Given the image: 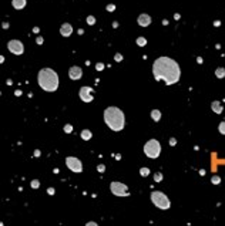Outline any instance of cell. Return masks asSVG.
<instances>
[{"label": "cell", "instance_id": "cell-13", "mask_svg": "<svg viewBox=\"0 0 225 226\" xmlns=\"http://www.w3.org/2000/svg\"><path fill=\"white\" fill-rule=\"evenodd\" d=\"M26 5H27V0H12V6H13V9H16V10L24 9Z\"/></svg>", "mask_w": 225, "mask_h": 226}, {"label": "cell", "instance_id": "cell-22", "mask_svg": "<svg viewBox=\"0 0 225 226\" xmlns=\"http://www.w3.org/2000/svg\"><path fill=\"white\" fill-rule=\"evenodd\" d=\"M87 24H89V26H94V24H96V17H94V16H89V17H87Z\"/></svg>", "mask_w": 225, "mask_h": 226}, {"label": "cell", "instance_id": "cell-2", "mask_svg": "<svg viewBox=\"0 0 225 226\" xmlns=\"http://www.w3.org/2000/svg\"><path fill=\"white\" fill-rule=\"evenodd\" d=\"M37 84L39 87L46 91V93H54L59 90L60 85V78L56 71L50 68V67H44L39 71L37 74Z\"/></svg>", "mask_w": 225, "mask_h": 226}, {"label": "cell", "instance_id": "cell-12", "mask_svg": "<svg viewBox=\"0 0 225 226\" xmlns=\"http://www.w3.org/2000/svg\"><path fill=\"white\" fill-rule=\"evenodd\" d=\"M60 34L63 37H70L73 34V26L70 23H63L60 26Z\"/></svg>", "mask_w": 225, "mask_h": 226}, {"label": "cell", "instance_id": "cell-32", "mask_svg": "<svg viewBox=\"0 0 225 226\" xmlns=\"http://www.w3.org/2000/svg\"><path fill=\"white\" fill-rule=\"evenodd\" d=\"M40 155H42V151H40V149L34 151V156H40Z\"/></svg>", "mask_w": 225, "mask_h": 226}, {"label": "cell", "instance_id": "cell-34", "mask_svg": "<svg viewBox=\"0 0 225 226\" xmlns=\"http://www.w3.org/2000/svg\"><path fill=\"white\" fill-rule=\"evenodd\" d=\"M5 63V56H0V64H3Z\"/></svg>", "mask_w": 225, "mask_h": 226}, {"label": "cell", "instance_id": "cell-19", "mask_svg": "<svg viewBox=\"0 0 225 226\" xmlns=\"http://www.w3.org/2000/svg\"><path fill=\"white\" fill-rule=\"evenodd\" d=\"M218 131H220V134L225 135V121H221L220 123V125H218Z\"/></svg>", "mask_w": 225, "mask_h": 226}, {"label": "cell", "instance_id": "cell-35", "mask_svg": "<svg viewBox=\"0 0 225 226\" xmlns=\"http://www.w3.org/2000/svg\"><path fill=\"white\" fill-rule=\"evenodd\" d=\"M3 28H9V23H3Z\"/></svg>", "mask_w": 225, "mask_h": 226}, {"label": "cell", "instance_id": "cell-30", "mask_svg": "<svg viewBox=\"0 0 225 226\" xmlns=\"http://www.w3.org/2000/svg\"><path fill=\"white\" fill-rule=\"evenodd\" d=\"M114 9H116V6H114V5H108V6H107V10H108V11H112Z\"/></svg>", "mask_w": 225, "mask_h": 226}, {"label": "cell", "instance_id": "cell-29", "mask_svg": "<svg viewBox=\"0 0 225 226\" xmlns=\"http://www.w3.org/2000/svg\"><path fill=\"white\" fill-rule=\"evenodd\" d=\"M36 43H37V44H43V37H42V36H37V37H36Z\"/></svg>", "mask_w": 225, "mask_h": 226}, {"label": "cell", "instance_id": "cell-27", "mask_svg": "<svg viewBox=\"0 0 225 226\" xmlns=\"http://www.w3.org/2000/svg\"><path fill=\"white\" fill-rule=\"evenodd\" d=\"M97 171H99L100 174H103L104 171H106V165H103V164H100L99 166H97Z\"/></svg>", "mask_w": 225, "mask_h": 226}, {"label": "cell", "instance_id": "cell-20", "mask_svg": "<svg viewBox=\"0 0 225 226\" xmlns=\"http://www.w3.org/2000/svg\"><path fill=\"white\" fill-rule=\"evenodd\" d=\"M63 131L66 132V134H71V132H73V125H71V124H66L64 128H63Z\"/></svg>", "mask_w": 225, "mask_h": 226}, {"label": "cell", "instance_id": "cell-3", "mask_svg": "<svg viewBox=\"0 0 225 226\" xmlns=\"http://www.w3.org/2000/svg\"><path fill=\"white\" fill-rule=\"evenodd\" d=\"M103 118L106 125L114 132L123 131L126 127V115L118 107H107L103 113Z\"/></svg>", "mask_w": 225, "mask_h": 226}, {"label": "cell", "instance_id": "cell-14", "mask_svg": "<svg viewBox=\"0 0 225 226\" xmlns=\"http://www.w3.org/2000/svg\"><path fill=\"white\" fill-rule=\"evenodd\" d=\"M80 137H81V139H83V141H90V139L93 138V132L86 128V129H81V132H80Z\"/></svg>", "mask_w": 225, "mask_h": 226}, {"label": "cell", "instance_id": "cell-31", "mask_svg": "<svg viewBox=\"0 0 225 226\" xmlns=\"http://www.w3.org/2000/svg\"><path fill=\"white\" fill-rule=\"evenodd\" d=\"M212 182H214V184H218V182H220V176H214V178H212Z\"/></svg>", "mask_w": 225, "mask_h": 226}, {"label": "cell", "instance_id": "cell-17", "mask_svg": "<svg viewBox=\"0 0 225 226\" xmlns=\"http://www.w3.org/2000/svg\"><path fill=\"white\" fill-rule=\"evenodd\" d=\"M215 75L218 77V78H224V77H225V68H222V67L217 68V70H215Z\"/></svg>", "mask_w": 225, "mask_h": 226}, {"label": "cell", "instance_id": "cell-25", "mask_svg": "<svg viewBox=\"0 0 225 226\" xmlns=\"http://www.w3.org/2000/svg\"><path fill=\"white\" fill-rule=\"evenodd\" d=\"M114 60H116L117 63L123 61V54H120V53H116V56H114Z\"/></svg>", "mask_w": 225, "mask_h": 226}, {"label": "cell", "instance_id": "cell-26", "mask_svg": "<svg viewBox=\"0 0 225 226\" xmlns=\"http://www.w3.org/2000/svg\"><path fill=\"white\" fill-rule=\"evenodd\" d=\"M96 70H97V71H103L104 70V64H103V63H97V64H96Z\"/></svg>", "mask_w": 225, "mask_h": 226}, {"label": "cell", "instance_id": "cell-8", "mask_svg": "<svg viewBox=\"0 0 225 226\" xmlns=\"http://www.w3.org/2000/svg\"><path fill=\"white\" fill-rule=\"evenodd\" d=\"M79 97L83 103L90 104L94 100V90L91 87H89V85H84V87H81L79 90Z\"/></svg>", "mask_w": 225, "mask_h": 226}, {"label": "cell", "instance_id": "cell-6", "mask_svg": "<svg viewBox=\"0 0 225 226\" xmlns=\"http://www.w3.org/2000/svg\"><path fill=\"white\" fill-rule=\"evenodd\" d=\"M110 191L116 196H128L130 195L128 186L126 184H123V182H118V181H114V182L110 184Z\"/></svg>", "mask_w": 225, "mask_h": 226}, {"label": "cell", "instance_id": "cell-28", "mask_svg": "<svg viewBox=\"0 0 225 226\" xmlns=\"http://www.w3.org/2000/svg\"><path fill=\"white\" fill-rule=\"evenodd\" d=\"M54 192H56V191H54V188H49V189H47V193H49L50 196H53V195H54Z\"/></svg>", "mask_w": 225, "mask_h": 226}, {"label": "cell", "instance_id": "cell-7", "mask_svg": "<svg viewBox=\"0 0 225 226\" xmlns=\"http://www.w3.org/2000/svg\"><path fill=\"white\" fill-rule=\"evenodd\" d=\"M66 166L74 174H81L83 172V162L77 156H67L66 158Z\"/></svg>", "mask_w": 225, "mask_h": 226}, {"label": "cell", "instance_id": "cell-15", "mask_svg": "<svg viewBox=\"0 0 225 226\" xmlns=\"http://www.w3.org/2000/svg\"><path fill=\"white\" fill-rule=\"evenodd\" d=\"M211 108H212V111H214V113L221 114V113H222V104H221L220 101H212Z\"/></svg>", "mask_w": 225, "mask_h": 226}, {"label": "cell", "instance_id": "cell-16", "mask_svg": "<svg viewBox=\"0 0 225 226\" xmlns=\"http://www.w3.org/2000/svg\"><path fill=\"white\" fill-rule=\"evenodd\" d=\"M151 118H153V121L158 123L160 120H161V111L160 110H153L151 111Z\"/></svg>", "mask_w": 225, "mask_h": 226}, {"label": "cell", "instance_id": "cell-5", "mask_svg": "<svg viewBox=\"0 0 225 226\" xmlns=\"http://www.w3.org/2000/svg\"><path fill=\"white\" fill-rule=\"evenodd\" d=\"M144 154L151 159L158 158L161 154V144L157 139H150L144 144Z\"/></svg>", "mask_w": 225, "mask_h": 226}, {"label": "cell", "instance_id": "cell-4", "mask_svg": "<svg viewBox=\"0 0 225 226\" xmlns=\"http://www.w3.org/2000/svg\"><path fill=\"white\" fill-rule=\"evenodd\" d=\"M151 202L154 203V206H157L158 209H163V211H167L171 206V202H170L168 196L165 195L164 192L161 191H154V192L150 195Z\"/></svg>", "mask_w": 225, "mask_h": 226}, {"label": "cell", "instance_id": "cell-21", "mask_svg": "<svg viewBox=\"0 0 225 226\" xmlns=\"http://www.w3.org/2000/svg\"><path fill=\"white\" fill-rule=\"evenodd\" d=\"M140 175L141 176H148V175H150V169H148V168H141Z\"/></svg>", "mask_w": 225, "mask_h": 226}, {"label": "cell", "instance_id": "cell-33", "mask_svg": "<svg viewBox=\"0 0 225 226\" xmlns=\"http://www.w3.org/2000/svg\"><path fill=\"white\" fill-rule=\"evenodd\" d=\"M87 226H97V222H87Z\"/></svg>", "mask_w": 225, "mask_h": 226}, {"label": "cell", "instance_id": "cell-10", "mask_svg": "<svg viewBox=\"0 0 225 226\" xmlns=\"http://www.w3.org/2000/svg\"><path fill=\"white\" fill-rule=\"evenodd\" d=\"M69 77H70V80H73V81L80 80V78L83 77V70H81V67L71 66L70 68H69Z\"/></svg>", "mask_w": 225, "mask_h": 226}, {"label": "cell", "instance_id": "cell-1", "mask_svg": "<svg viewBox=\"0 0 225 226\" xmlns=\"http://www.w3.org/2000/svg\"><path fill=\"white\" fill-rule=\"evenodd\" d=\"M153 75L157 81H164L167 85H173L181 78V68L173 58L158 57L153 63Z\"/></svg>", "mask_w": 225, "mask_h": 226}, {"label": "cell", "instance_id": "cell-23", "mask_svg": "<svg viewBox=\"0 0 225 226\" xmlns=\"http://www.w3.org/2000/svg\"><path fill=\"white\" fill-rule=\"evenodd\" d=\"M33 189H37V188H40V181L39 179H34V181H32V185H30Z\"/></svg>", "mask_w": 225, "mask_h": 226}, {"label": "cell", "instance_id": "cell-9", "mask_svg": "<svg viewBox=\"0 0 225 226\" xmlns=\"http://www.w3.org/2000/svg\"><path fill=\"white\" fill-rule=\"evenodd\" d=\"M7 50H9L12 54H14V56H22L24 53V46L20 40L13 38V40H10V41L7 43Z\"/></svg>", "mask_w": 225, "mask_h": 226}, {"label": "cell", "instance_id": "cell-18", "mask_svg": "<svg viewBox=\"0 0 225 226\" xmlns=\"http://www.w3.org/2000/svg\"><path fill=\"white\" fill-rule=\"evenodd\" d=\"M136 43L138 44V46H140V47H144V46L147 44V38H146V37H138V38L136 40Z\"/></svg>", "mask_w": 225, "mask_h": 226}, {"label": "cell", "instance_id": "cell-11", "mask_svg": "<svg viewBox=\"0 0 225 226\" xmlns=\"http://www.w3.org/2000/svg\"><path fill=\"white\" fill-rule=\"evenodd\" d=\"M151 16L150 14H147V13H141L140 16H138V19H137V23L140 24L141 27H148L151 24Z\"/></svg>", "mask_w": 225, "mask_h": 226}, {"label": "cell", "instance_id": "cell-24", "mask_svg": "<svg viewBox=\"0 0 225 226\" xmlns=\"http://www.w3.org/2000/svg\"><path fill=\"white\" fill-rule=\"evenodd\" d=\"M154 181H155V182H160V181H163V174H161V172H157V174L154 175Z\"/></svg>", "mask_w": 225, "mask_h": 226}]
</instances>
